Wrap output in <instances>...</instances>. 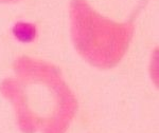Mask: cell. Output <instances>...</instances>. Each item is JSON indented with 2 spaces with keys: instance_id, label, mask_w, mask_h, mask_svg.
<instances>
[{
  "instance_id": "cell-1",
  "label": "cell",
  "mask_w": 159,
  "mask_h": 133,
  "mask_svg": "<svg viewBox=\"0 0 159 133\" xmlns=\"http://www.w3.org/2000/svg\"><path fill=\"white\" fill-rule=\"evenodd\" d=\"M15 76L0 84L23 133H66L78 110L73 92L61 70L45 60L21 56L13 64Z\"/></svg>"
},
{
  "instance_id": "cell-2",
  "label": "cell",
  "mask_w": 159,
  "mask_h": 133,
  "mask_svg": "<svg viewBox=\"0 0 159 133\" xmlns=\"http://www.w3.org/2000/svg\"><path fill=\"white\" fill-rule=\"evenodd\" d=\"M137 12L117 22L94 11L87 0H71L70 34L78 53L91 66L112 69L126 54L135 32Z\"/></svg>"
},
{
  "instance_id": "cell-3",
  "label": "cell",
  "mask_w": 159,
  "mask_h": 133,
  "mask_svg": "<svg viewBox=\"0 0 159 133\" xmlns=\"http://www.w3.org/2000/svg\"><path fill=\"white\" fill-rule=\"evenodd\" d=\"M14 35L17 39L21 40L23 42H29L35 38L36 32L32 27L27 25H19L14 29Z\"/></svg>"
},
{
  "instance_id": "cell-4",
  "label": "cell",
  "mask_w": 159,
  "mask_h": 133,
  "mask_svg": "<svg viewBox=\"0 0 159 133\" xmlns=\"http://www.w3.org/2000/svg\"><path fill=\"white\" fill-rule=\"evenodd\" d=\"M17 1H20V0H0V3H12Z\"/></svg>"
}]
</instances>
